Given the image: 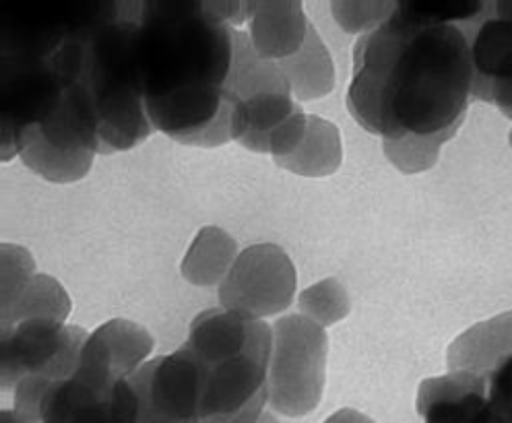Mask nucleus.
Instances as JSON below:
<instances>
[{
	"label": "nucleus",
	"mask_w": 512,
	"mask_h": 423,
	"mask_svg": "<svg viewBox=\"0 0 512 423\" xmlns=\"http://www.w3.org/2000/svg\"><path fill=\"white\" fill-rule=\"evenodd\" d=\"M339 137L337 130L320 118H310L308 135L302 147L287 159L279 161L277 166L294 170L298 174L320 176L329 174L339 166Z\"/></svg>",
	"instance_id": "nucleus-11"
},
{
	"label": "nucleus",
	"mask_w": 512,
	"mask_h": 423,
	"mask_svg": "<svg viewBox=\"0 0 512 423\" xmlns=\"http://www.w3.org/2000/svg\"><path fill=\"white\" fill-rule=\"evenodd\" d=\"M15 413L29 423H139V395L131 378L120 376L85 341L69 376L23 380L15 388Z\"/></svg>",
	"instance_id": "nucleus-5"
},
{
	"label": "nucleus",
	"mask_w": 512,
	"mask_h": 423,
	"mask_svg": "<svg viewBox=\"0 0 512 423\" xmlns=\"http://www.w3.org/2000/svg\"><path fill=\"white\" fill-rule=\"evenodd\" d=\"M236 50L209 3H141L137 73L153 130L186 145L230 141Z\"/></svg>",
	"instance_id": "nucleus-2"
},
{
	"label": "nucleus",
	"mask_w": 512,
	"mask_h": 423,
	"mask_svg": "<svg viewBox=\"0 0 512 423\" xmlns=\"http://www.w3.org/2000/svg\"><path fill=\"white\" fill-rule=\"evenodd\" d=\"M327 423H372L370 419L358 415L356 411H339L335 417H331Z\"/></svg>",
	"instance_id": "nucleus-14"
},
{
	"label": "nucleus",
	"mask_w": 512,
	"mask_h": 423,
	"mask_svg": "<svg viewBox=\"0 0 512 423\" xmlns=\"http://www.w3.org/2000/svg\"><path fill=\"white\" fill-rule=\"evenodd\" d=\"M418 411L424 423H502L484 376L457 370L422 382Z\"/></svg>",
	"instance_id": "nucleus-9"
},
{
	"label": "nucleus",
	"mask_w": 512,
	"mask_h": 423,
	"mask_svg": "<svg viewBox=\"0 0 512 423\" xmlns=\"http://www.w3.org/2000/svg\"><path fill=\"white\" fill-rule=\"evenodd\" d=\"M252 36L254 50L261 58H285L300 52L304 31H308L298 3L254 5Z\"/></svg>",
	"instance_id": "nucleus-10"
},
{
	"label": "nucleus",
	"mask_w": 512,
	"mask_h": 423,
	"mask_svg": "<svg viewBox=\"0 0 512 423\" xmlns=\"http://www.w3.org/2000/svg\"><path fill=\"white\" fill-rule=\"evenodd\" d=\"M302 312H306L310 318H318L323 324H331L345 316L347 312V296H341L337 300H320L316 289H308L302 294L300 300Z\"/></svg>",
	"instance_id": "nucleus-13"
},
{
	"label": "nucleus",
	"mask_w": 512,
	"mask_h": 423,
	"mask_svg": "<svg viewBox=\"0 0 512 423\" xmlns=\"http://www.w3.org/2000/svg\"><path fill=\"white\" fill-rule=\"evenodd\" d=\"M327 335L320 324L304 316H287L275 324L269 370V399L287 415L310 411L325 382Z\"/></svg>",
	"instance_id": "nucleus-6"
},
{
	"label": "nucleus",
	"mask_w": 512,
	"mask_h": 423,
	"mask_svg": "<svg viewBox=\"0 0 512 423\" xmlns=\"http://www.w3.org/2000/svg\"><path fill=\"white\" fill-rule=\"evenodd\" d=\"M87 333L64 327L54 316H29L3 329V388L23 380L52 382L69 376L87 341Z\"/></svg>",
	"instance_id": "nucleus-7"
},
{
	"label": "nucleus",
	"mask_w": 512,
	"mask_h": 423,
	"mask_svg": "<svg viewBox=\"0 0 512 423\" xmlns=\"http://www.w3.org/2000/svg\"><path fill=\"white\" fill-rule=\"evenodd\" d=\"M296 271L279 248L252 246L230 271L221 287V302L248 316H267L290 306Z\"/></svg>",
	"instance_id": "nucleus-8"
},
{
	"label": "nucleus",
	"mask_w": 512,
	"mask_h": 423,
	"mask_svg": "<svg viewBox=\"0 0 512 423\" xmlns=\"http://www.w3.org/2000/svg\"><path fill=\"white\" fill-rule=\"evenodd\" d=\"M259 423H275V419H273V417H271V415H263V417H261V421H259Z\"/></svg>",
	"instance_id": "nucleus-16"
},
{
	"label": "nucleus",
	"mask_w": 512,
	"mask_h": 423,
	"mask_svg": "<svg viewBox=\"0 0 512 423\" xmlns=\"http://www.w3.org/2000/svg\"><path fill=\"white\" fill-rule=\"evenodd\" d=\"M471 42L459 25H430L397 5L354 50L347 108L384 143L451 139L473 97Z\"/></svg>",
	"instance_id": "nucleus-1"
},
{
	"label": "nucleus",
	"mask_w": 512,
	"mask_h": 423,
	"mask_svg": "<svg viewBox=\"0 0 512 423\" xmlns=\"http://www.w3.org/2000/svg\"><path fill=\"white\" fill-rule=\"evenodd\" d=\"M407 17L430 25H457L459 21H471L484 13L488 5L465 3V0H420V3L397 5Z\"/></svg>",
	"instance_id": "nucleus-12"
},
{
	"label": "nucleus",
	"mask_w": 512,
	"mask_h": 423,
	"mask_svg": "<svg viewBox=\"0 0 512 423\" xmlns=\"http://www.w3.org/2000/svg\"><path fill=\"white\" fill-rule=\"evenodd\" d=\"M141 3H102L75 46L67 87L100 151H126L153 133L137 73Z\"/></svg>",
	"instance_id": "nucleus-3"
},
{
	"label": "nucleus",
	"mask_w": 512,
	"mask_h": 423,
	"mask_svg": "<svg viewBox=\"0 0 512 423\" xmlns=\"http://www.w3.org/2000/svg\"><path fill=\"white\" fill-rule=\"evenodd\" d=\"M203 364L201 423H259L269 399L273 333L259 318L215 308L199 314L186 345Z\"/></svg>",
	"instance_id": "nucleus-4"
},
{
	"label": "nucleus",
	"mask_w": 512,
	"mask_h": 423,
	"mask_svg": "<svg viewBox=\"0 0 512 423\" xmlns=\"http://www.w3.org/2000/svg\"><path fill=\"white\" fill-rule=\"evenodd\" d=\"M3 423H29L25 421L21 415H17L15 411H5L3 413Z\"/></svg>",
	"instance_id": "nucleus-15"
}]
</instances>
